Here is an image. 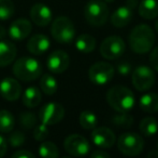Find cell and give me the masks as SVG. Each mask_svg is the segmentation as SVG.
Instances as JSON below:
<instances>
[{
	"mask_svg": "<svg viewBox=\"0 0 158 158\" xmlns=\"http://www.w3.org/2000/svg\"><path fill=\"white\" fill-rule=\"evenodd\" d=\"M33 128H35L33 129V138L39 142L45 141L46 138L48 137V126L44 124H37Z\"/></svg>",
	"mask_w": 158,
	"mask_h": 158,
	"instance_id": "32",
	"label": "cell"
},
{
	"mask_svg": "<svg viewBox=\"0 0 158 158\" xmlns=\"http://www.w3.org/2000/svg\"><path fill=\"white\" fill-rule=\"evenodd\" d=\"M6 28L3 27V26L0 25V40H2L6 37Z\"/></svg>",
	"mask_w": 158,
	"mask_h": 158,
	"instance_id": "40",
	"label": "cell"
},
{
	"mask_svg": "<svg viewBox=\"0 0 158 158\" xmlns=\"http://www.w3.org/2000/svg\"><path fill=\"white\" fill-rule=\"evenodd\" d=\"M148 157H158V150L157 152H150L148 154Z\"/></svg>",
	"mask_w": 158,
	"mask_h": 158,
	"instance_id": "41",
	"label": "cell"
},
{
	"mask_svg": "<svg viewBox=\"0 0 158 158\" xmlns=\"http://www.w3.org/2000/svg\"><path fill=\"white\" fill-rule=\"evenodd\" d=\"M70 65V57L63 50L53 51L46 60V66L53 74H61L66 72Z\"/></svg>",
	"mask_w": 158,
	"mask_h": 158,
	"instance_id": "12",
	"label": "cell"
},
{
	"mask_svg": "<svg viewBox=\"0 0 158 158\" xmlns=\"http://www.w3.org/2000/svg\"><path fill=\"white\" fill-rule=\"evenodd\" d=\"M115 70L110 63L106 62H97L90 66L88 70V78L95 84L103 86L113 79Z\"/></svg>",
	"mask_w": 158,
	"mask_h": 158,
	"instance_id": "9",
	"label": "cell"
},
{
	"mask_svg": "<svg viewBox=\"0 0 158 158\" xmlns=\"http://www.w3.org/2000/svg\"><path fill=\"white\" fill-rule=\"evenodd\" d=\"M150 63L152 67L156 72H158V46L153 49V51L150 54Z\"/></svg>",
	"mask_w": 158,
	"mask_h": 158,
	"instance_id": "35",
	"label": "cell"
},
{
	"mask_svg": "<svg viewBox=\"0 0 158 158\" xmlns=\"http://www.w3.org/2000/svg\"><path fill=\"white\" fill-rule=\"evenodd\" d=\"M139 4V0H126V6H128L130 9L135 10Z\"/></svg>",
	"mask_w": 158,
	"mask_h": 158,
	"instance_id": "39",
	"label": "cell"
},
{
	"mask_svg": "<svg viewBox=\"0 0 158 158\" xmlns=\"http://www.w3.org/2000/svg\"><path fill=\"white\" fill-rule=\"evenodd\" d=\"M30 19L38 26H46L52 22L53 14L50 7L43 3H35L30 9Z\"/></svg>",
	"mask_w": 158,
	"mask_h": 158,
	"instance_id": "15",
	"label": "cell"
},
{
	"mask_svg": "<svg viewBox=\"0 0 158 158\" xmlns=\"http://www.w3.org/2000/svg\"><path fill=\"white\" fill-rule=\"evenodd\" d=\"M132 84L138 91L143 92L148 91L154 86L155 84V74L153 70L148 66L140 65L135 68L131 74Z\"/></svg>",
	"mask_w": 158,
	"mask_h": 158,
	"instance_id": "8",
	"label": "cell"
},
{
	"mask_svg": "<svg viewBox=\"0 0 158 158\" xmlns=\"http://www.w3.org/2000/svg\"><path fill=\"white\" fill-rule=\"evenodd\" d=\"M86 21L93 26H102L109 19V8L102 0H90L84 9Z\"/></svg>",
	"mask_w": 158,
	"mask_h": 158,
	"instance_id": "4",
	"label": "cell"
},
{
	"mask_svg": "<svg viewBox=\"0 0 158 158\" xmlns=\"http://www.w3.org/2000/svg\"><path fill=\"white\" fill-rule=\"evenodd\" d=\"M75 48L81 53H90L96 48V39L92 35L82 34L75 40Z\"/></svg>",
	"mask_w": 158,
	"mask_h": 158,
	"instance_id": "23",
	"label": "cell"
},
{
	"mask_svg": "<svg viewBox=\"0 0 158 158\" xmlns=\"http://www.w3.org/2000/svg\"><path fill=\"white\" fill-rule=\"evenodd\" d=\"M42 93L37 87H29L23 93V103L26 107L35 108L41 103Z\"/></svg>",
	"mask_w": 158,
	"mask_h": 158,
	"instance_id": "22",
	"label": "cell"
},
{
	"mask_svg": "<svg viewBox=\"0 0 158 158\" xmlns=\"http://www.w3.org/2000/svg\"><path fill=\"white\" fill-rule=\"evenodd\" d=\"M130 49L138 54H144L152 50L155 43V33L148 24L137 25L128 38Z\"/></svg>",
	"mask_w": 158,
	"mask_h": 158,
	"instance_id": "1",
	"label": "cell"
},
{
	"mask_svg": "<svg viewBox=\"0 0 158 158\" xmlns=\"http://www.w3.org/2000/svg\"><path fill=\"white\" fill-rule=\"evenodd\" d=\"M0 94L6 101H16L21 97L22 87L16 79L6 77L0 81Z\"/></svg>",
	"mask_w": 158,
	"mask_h": 158,
	"instance_id": "14",
	"label": "cell"
},
{
	"mask_svg": "<svg viewBox=\"0 0 158 158\" xmlns=\"http://www.w3.org/2000/svg\"><path fill=\"white\" fill-rule=\"evenodd\" d=\"M12 157L13 158H35V154H32L29 151L19 150V151H16L15 153H13Z\"/></svg>",
	"mask_w": 158,
	"mask_h": 158,
	"instance_id": "36",
	"label": "cell"
},
{
	"mask_svg": "<svg viewBox=\"0 0 158 158\" xmlns=\"http://www.w3.org/2000/svg\"><path fill=\"white\" fill-rule=\"evenodd\" d=\"M139 14L145 20H154L158 16L157 0H142L138 6Z\"/></svg>",
	"mask_w": 158,
	"mask_h": 158,
	"instance_id": "20",
	"label": "cell"
},
{
	"mask_svg": "<svg viewBox=\"0 0 158 158\" xmlns=\"http://www.w3.org/2000/svg\"><path fill=\"white\" fill-rule=\"evenodd\" d=\"M51 34L53 38L60 43H70L75 37L74 24L69 17L58 16L53 21Z\"/></svg>",
	"mask_w": 158,
	"mask_h": 158,
	"instance_id": "5",
	"label": "cell"
},
{
	"mask_svg": "<svg viewBox=\"0 0 158 158\" xmlns=\"http://www.w3.org/2000/svg\"><path fill=\"white\" fill-rule=\"evenodd\" d=\"M140 132L145 137H152L158 132V121L154 117H145L140 121Z\"/></svg>",
	"mask_w": 158,
	"mask_h": 158,
	"instance_id": "25",
	"label": "cell"
},
{
	"mask_svg": "<svg viewBox=\"0 0 158 158\" xmlns=\"http://www.w3.org/2000/svg\"><path fill=\"white\" fill-rule=\"evenodd\" d=\"M64 147L68 154L74 157H83L90 151V144L86 138L80 134H71L66 138Z\"/></svg>",
	"mask_w": 158,
	"mask_h": 158,
	"instance_id": "10",
	"label": "cell"
},
{
	"mask_svg": "<svg viewBox=\"0 0 158 158\" xmlns=\"http://www.w3.org/2000/svg\"><path fill=\"white\" fill-rule=\"evenodd\" d=\"M19 122H21V126L24 127V128L31 129L37 124L38 118L33 113L25 112V113H22L21 116H19Z\"/></svg>",
	"mask_w": 158,
	"mask_h": 158,
	"instance_id": "31",
	"label": "cell"
},
{
	"mask_svg": "<svg viewBox=\"0 0 158 158\" xmlns=\"http://www.w3.org/2000/svg\"><path fill=\"white\" fill-rule=\"evenodd\" d=\"M32 30V25L28 20L19 19L11 23L9 28V35L13 40H24L30 35Z\"/></svg>",
	"mask_w": 158,
	"mask_h": 158,
	"instance_id": "16",
	"label": "cell"
},
{
	"mask_svg": "<svg viewBox=\"0 0 158 158\" xmlns=\"http://www.w3.org/2000/svg\"><path fill=\"white\" fill-rule=\"evenodd\" d=\"M118 151L125 156H138L144 148V141L142 137L135 132H125L117 141Z\"/></svg>",
	"mask_w": 158,
	"mask_h": 158,
	"instance_id": "6",
	"label": "cell"
},
{
	"mask_svg": "<svg viewBox=\"0 0 158 158\" xmlns=\"http://www.w3.org/2000/svg\"><path fill=\"white\" fill-rule=\"evenodd\" d=\"M39 155L43 158H57L59 156L58 147L50 141H42L39 147Z\"/></svg>",
	"mask_w": 158,
	"mask_h": 158,
	"instance_id": "28",
	"label": "cell"
},
{
	"mask_svg": "<svg viewBox=\"0 0 158 158\" xmlns=\"http://www.w3.org/2000/svg\"><path fill=\"white\" fill-rule=\"evenodd\" d=\"M157 148H158V144H157Z\"/></svg>",
	"mask_w": 158,
	"mask_h": 158,
	"instance_id": "44",
	"label": "cell"
},
{
	"mask_svg": "<svg viewBox=\"0 0 158 158\" xmlns=\"http://www.w3.org/2000/svg\"><path fill=\"white\" fill-rule=\"evenodd\" d=\"M140 108L148 114L158 112V94L155 92L145 93L140 99Z\"/></svg>",
	"mask_w": 158,
	"mask_h": 158,
	"instance_id": "21",
	"label": "cell"
},
{
	"mask_svg": "<svg viewBox=\"0 0 158 158\" xmlns=\"http://www.w3.org/2000/svg\"><path fill=\"white\" fill-rule=\"evenodd\" d=\"M117 72L123 76H127L131 73V64L126 61L119 62L117 65Z\"/></svg>",
	"mask_w": 158,
	"mask_h": 158,
	"instance_id": "34",
	"label": "cell"
},
{
	"mask_svg": "<svg viewBox=\"0 0 158 158\" xmlns=\"http://www.w3.org/2000/svg\"><path fill=\"white\" fill-rule=\"evenodd\" d=\"M8 151V142L6 141L3 137L0 135V158L3 157Z\"/></svg>",
	"mask_w": 158,
	"mask_h": 158,
	"instance_id": "37",
	"label": "cell"
},
{
	"mask_svg": "<svg viewBox=\"0 0 158 158\" xmlns=\"http://www.w3.org/2000/svg\"><path fill=\"white\" fill-rule=\"evenodd\" d=\"M112 124L119 128H129L133 124V117L128 112H117L113 115Z\"/></svg>",
	"mask_w": 158,
	"mask_h": 158,
	"instance_id": "29",
	"label": "cell"
},
{
	"mask_svg": "<svg viewBox=\"0 0 158 158\" xmlns=\"http://www.w3.org/2000/svg\"><path fill=\"white\" fill-rule=\"evenodd\" d=\"M16 47L9 40H0V67H6L13 63L16 57Z\"/></svg>",
	"mask_w": 158,
	"mask_h": 158,
	"instance_id": "19",
	"label": "cell"
},
{
	"mask_svg": "<svg viewBox=\"0 0 158 158\" xmlns=\"http://www.w3.org/2000/svg\"><path fill=\"white\" fill-rule=\"evenodd\" d=\"M64 116V108L61 104L56 102L46 103L39 112V119L41 124L53 126L61 121Z\"/></svg>",
	"mask_w": 158,
	"mask_h": 158,
	"instance_id": "11",
	"label": "cell"
},
{
	"mask_svg": "<svg viewBox=\"0 0 158 158\" xmlns=\"http://www.w3.org/2000/svg\"><path fill=\"white\" fill-rule=\"evenodd\" d=\"M109 105L116 112H129L135 106V94L129 88L122 84L112 87L106 92Z\"/></svg>",
	"mask_w": 158,
	"mask_h": 158,
	"instance_id": "2",
	"label": "cell"
},
{
	"mask_svg": "<svg viewBox=\"0 0 158 158\" xmlns=\"http://www.w3.org/2000/svg\"><path fill=\"white\" fill-rule=\"evenodd\" d=\"M93 143L99 148H111L116 142V137L114 132L111 129L106 127H98L93 129V132L90 134Z\"/></svg>",
	"mask_w": 158,
	"mask_h": 158,
	"instance_id": "13",
	"label": "cell"
},
{
	"mask_svg": "<svg viewBox=\"0 0 158 158\" xmlns=\"http://www.w3.org/2000/svg\"><path fill=\"white\" fill-rule=\"evenodd\" d=\"M126 44L118 36L106 37L100 44V53L106 60H117L125 53Z\"/></svg>",
	"mask_w": 158,
	"mask_h": 158,
	"instance_id": "7",
	"label": "cell"
},
{
	"mask_svg": "<svg viewBox=\"0 0 158 158\" xmlns=\"http://www.w3.org/2000/svg\"><path fill=\"white\" fill-rule=\"evenodd\" d=\"M14 3L12 0H0V21H6L14 14Z\"/></svg>",
	"mask_w": 158,
	"mask_h": 158,
	"instance_id": "30",
	"label": "cell"
},
{
	"mask_svg": "<svg viewBox=\"0 0 158 158\" xmlns=\"http://www.w3.org/2000/svg\"><path fill=\"white\" fill-rule=\"evenodd\" d=\"M106 2H109V3H111V2H114L115 0H104Z\"/></svg>",
	"mask_w": 158,
	"mask_h": 158,
	"instance_id": "43",
	"label": "cell"
},
{
	"mask_svg": "<svg viewBox=\"0 0 158 158\" xmlns=\"http://www.w3.org/2000/svg\"><path fill=\"white\" fill-rule=\"evenodd\" d=\"M51 41L48 36L37 34L30 37L27 42V50L33 55H42L50 49Z\"/></svg>",
	"mask_w": 158,
	"mask_h": 158,
	"instance_id": "17",
	"label": "cell"
},
{
	"mask_svg": "<svg viewBox=\"0 0 158 158\" xmlns=\"http://www.w3.org/2000/svg\"><path fill=\"white\" fill-rule=\"evenodd\" d=\"M15 124V119L9 111H0V132L10 133Z\"/></svg>",
	"mask_w": 158,
	"mask_h": 158,
	"instance_id": "26",
	"label": "cell"
},
{
	"mask_svg": "<svg viewBox=\"0 0 158 158\" xmlns=\"http://www.w3.org/2000/svg\"><path fill=\"white\" fill-rule=\"evenodd\" d=\"M156 22H155V29H156V32L158 33V16L156 17Z\"/></svg>",
	"mask_w": 158,
	"mask_h": 158,
	"instance_id": "42",
	"label": "cell"
},
{
	"mask_svg": "<svg viewBox=\"0 0 158 158\" xmlns=\"http://www.w3.org/2000/svg\"><path fill=\"white\" fill-rule=\"evenodd\" d=\"M40 88L42 92L48 95H53L58 89V82L50 74H44L40 79Z\"/></svg>",
	"mask_w": 158,
	"mask_h": 158,
	"instance_id": "24",
	"label": "cell"
},
{
	"mask_svg": "<svg viewBox=\"0 0 158 158\" xmlns=\"http://www.w3.org/2000/svg\"><path fill=\"white\" fill-rule=\"evenodd\" d=\"M133 16V10L130 9L128 6H122L118 9L113 12V14L111 15V23L113 24V26L115 27H125L131 22Z\"/></svg>",
	"mask_w": 158,
	"mask_h": 158,
	"instance_id": "18",
	"label": "cell"
},
{
	"mask_svg": "<svg viewBox=\"0 0 158 158\" xmlns=\"http://www.w3.org/2000/svg\"><path fill=\"white\" fill-rule=\"evenodd\" d=\"M9 143L14 147L23 145L25 143V134L21 131H14V132L11 131L10 137H9Z\"/></svg>",
	"mask_w": 158,
	"mask_h": 158,
	"instance_id": "33",
	"label": "cell"
},
{
	"mask_svg": "<svg viewBox=\"0 0 158 158\" xmlns=\"http://www.w3.org/2000/svg\"><path fill=\"white\" fill-rule=\"evenodd\" d=\"M79 122L82 128L86 129V130H93L97 127L98 118L95 113L90 112V111H84L80 114Z\"/></svg>",
	"mask_w": 158,
	"mask_h": 158,
	"instance_id": "27",
	"label": "cell"
},
{
	"mask_svg": "<svg viewBox=\"0 0 158 158\" xmlns=\"http://www.w3.org/2000/svg\"><path fill=\"white\" fill-rule=\"evenodd\" d=\"M13 74L22 81L30 82L42 75V65L38 60L31 56H24L14 63Z\"/></svg>",
	"mask_w": 158,
	"mask_h": 158,
	"instance_id": "3",
	"label": "cell"
},
{
	"mask_svg": "<svg viewBox=\"0 0 158 158\" xmlns=\"http://www.w3.org/2000/svg\"><path fill=\"white\" fill-rule=\"evenodd\" d=\"M92 158H110V154L102 150H96L90 154Z\"/></svg>",
	"mask_w": 158,
	"mask_h": 158,
	"instance_id": "38",
	"label": "cell"
}]
</instances>
